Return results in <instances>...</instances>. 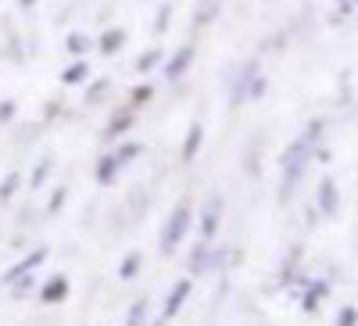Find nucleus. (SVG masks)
<instances>
[{"label":"nucleus","instance_id":"obj_24","mask_svg":"<svg viewBox=\"0 0 358 326\" xmlns=\"http://www.w3.org/2000/svg\"><path fill=\"white\" fill-rule=\"evenodd\" d=\"M8 287H11V294H15V298H25V294L33 290V273L18 276V280H15V283H8Z\"/></svg>","mask_w":358,"mask_h":326},{"label":"nucleus","instance_id":"obj_6","mask_svg":"<svg viewBox=\"0 0 358 326\" xmlns=\"http://www.w3.org/2000/svg\"><path fill=\"white\" fill-rule=\"evenodd\" d=\"M222 255H212V241H197V248L190 251V265L187 269L190 273H208V269H215Z\"/></svg>","mask_w":358,"mask_h":326},{"label":"nucleus","instance_id":"obj_32","mask_svg":"<svg viewBox=\"0 0 358 326\" xmlns=\"http://www.w3.org/2000/svg\"><path fill=\"white\" fill-rule=\"evenodd\" d=\"M169 11H172V8H162V11H158V22H155L158 33H165V25H169Z\"/></svg>","mask_w":358,"mask_h":326},{"label":"nucleus","instance_id":"obj_8","mask_svg":"<svg viewBox=\"0 0 358 326\" xmlns=\"http://www.w3.org/2000/svg\"><path fill=\"white\" fill-rule=\"evenodd\" d=\"M255 76H258V62H244L241 69H236V76H233V104L248 101V86H251Z\"/></svg>","mask_w":358,"mask_h":326},{"label":"nucleus","instance_id":"obj_10","mask_svg":"<svg viewBox=\"0 0 358 326\" xmlns=\"http://www.w3.org/2000/svg\"><path fill=\"white\" fill-rule=\"evenodd\" d=\"M65 298H69V276H62V273L50 276V280L40 287V302H43V305H62Z\"/></svg>","mask_w":358,"mask_h":326},{"label":"nucleus","instance_id":"obj_18","mask_svg":"<svg viewBox=\"0 0 358 326\" xmlns=\"http://www.w3.org/2000/svg\"><path fill=\"white\" fill-rule=\"evenodd\" d=\"M326 290H330V287H326L322 280L308 287V294H305V302H301V305H305V312H315V309H319V302L326 298Z\"/></svg>","mask_w":358,"mask_h":326},{"label":"nucleus","instance_id":"obj_9","mask_svg":"<svg viewBox=\"0 0 358 326\" xmlns=\"http://www.w3.org/2000/svg\"><path fill=\"white\" fill-rule=\"evenodd\" d=\"M190 290H194V283H190V280H176V283H172V290H169V298H165L162 319H172L179 309H183V302L190 298Z\"/></svg>","mask_w":358,"mask_h":326},{"label":"nucleus","instance_id":"obj_25","mask_svg":"<svg viewBox=\"0 0 358 326\" xmlns=\"http://www.w3.org/2000/svg\"><path fill=\"white\" fill-rule=\"evenodd\" d=\"M65 47H69L72 54H86V50H90V36H86V33H72Z\"/></svg>","mask_w":358,"mask_h":326},{"label":"nucleus","instance_id":"obj_20","mask_svg":"<svg viewBox=\"0 0 358 326\" xmlns=\"http://www.w3.org/2000/svg\"><path fill=\"white\" fill-rule=\"evenodd\" d=\"M158 65H162V50H158V47L136 57V72H151V69H158Z\"/></svg>","mask_w":358,"mask_h":326},{"label":"nucleus","instance_id":"obj_3","mask_svg":"<svg viewBox=\"0 0 358 326\" xmlns=\"http://www.w3.org/2000/svg\"><path fill=\"white\" fill-rule=\"evenodd\" d=\"M222 222V197H208V204L201 208V241H215Z\"/></svg>","mask_w":358,"mask_h":326},{"label":"nucleus","instance_id":"obj_11","mask_svg":"<svg viewBox=\"0 0 358 326\" xmlns=\"http://www.w3.org/2000/svg\"><path fill=\"white\" fill-rule=\"evenodd\" d=\"M222 11V0H197L194 4V25H212Z\"/></svg>","mask_w":358,"mask_h":326},{"label":"nucleus","instance_id":"obj_14","mask_svg":"<svg viewBox=\"0 0 358 326\" xmlns=\"http://www.w3.org/2000/svg\"><path fill=\"white\" fill-rule=\"evenodd\" d=\"M122 43H126V33H122V29H108L97 47H101V54H118V50H122Z\"/></svg>","mask_w":358,"mask_h":326},{"label":"nucleus","instance_id":"obj_17","mask_svg":"<svg viewBox=\"0 0 358 326\" xmlns=\"http://www.w3.org/2000/svg\"><path fill=\"white\" fill-rule=\"evenodd\" d=\"M133 129V108L129 111H118L115 118H111V126H108V136L115 140V136H122V133H129Z\"/></svg>","mask_w":358,"mask_h":326},{"label":"nucleus","instance_id":"obj_13","mask_svg":"<svg viewBox=\"0 0 358 326\" xmlns=\"http://www.w3.org/2000/svg\"><path fill=\"white\" fill-rule=\"evenodd\" d=\"M62 83H65V86H83V83H90V65H86V62H72V65L62 72Z\"/></svg>","mask_w":358,"mask_h":326},{"label":"nucleus","instance_id":"obj_22","mask_svg":"<svg viewBox=\"0 0 358 326\" xmlns=\"http://www.w3.org/2000/svg\"><path fill=\"white\" fill-rule=\"evenodd\" d=\"M22 187V176L18 172H8L4 176V183H0V201H8V197H15V190Z\"/></svg>","mask_w":358,"mask_h":326},{"label":"nucleus","instance_id":"obj_34","mask_svg":"<svg viewBox=\"0 0 358 326\" xmlns=\"http://www.w3.org/2000/svg\"><path fill=\"white\" fill-rule=\"evenodd\" d=\"M18 4H22V8H33V4H36V0H18Z\"/></svg>","mask_w":358,"mask_h":326},{"label":"nucleus","instance_id":"obj_27","mask_svg":"<svg viewBox=\"0 0 358 326\" xmlns=\"http://www.w3.org/2000/svg\"><path fill=\"white\" fill-rule=\"evenodd\" d=\"M337 326H358V309L355 305H344L337 312Z\"/></svg>","mask_w":358,"mask_h":326},{"label":"nucleus","instance_id":"obj_1","mask_svg":"<svg viewBox=\"0 0 358 326\" xmlns=\"http://www.w3.org/2000/svg\"><path fill=\"white\" fill-rule=\"evenodd\" d=\"M312 158H315V143L312 140H294L290 147H287V155H283V197H290L294 190H297V183H301V176L308 172V165H312Z\"/></svg>","mask_w":358,"mask_h":326},{"label":"nucleus","instance_id":"obj_7","mask_svg":"<svg viewBox=\"0 0 358 326\" xmlns=\"http://www.w3.org/2000/svg\"><path fill=\"white\" fill-rule=\"evenodd\" d=\"M43 262H47V248H36V251L29 255V258H22V262L15 265V269H8L4 276H0V283L8 287V283H15V280H18V276H25V273H36Z\"/></svg>","mask_w":358,"mask_h":326},{"label":"nucleus","instance_id":"obj_35","mask_svg":"<svg viewBox=\"0 0 358 326\" xmlns=\"http://www.w3.org/2000/svg\"><path fill=\"white\" fill-rule=\"evenodd\" d=\"M151 326H165V319H158V323H151Z\"/></svg>","mask_w":358,"mask_h":326},{"label":"nucleus","instance_id":"obj_5","mask_svg":"<svg viewBox=\"0 0 358 326\" xmlns=\"http://www.w3.org/2000/svg\"><path fill=\"white\" fill-rule=\"evenodd\" d=\"M190 65H194V47L187 43V47H179V50H176V54L169 57V62H165V69H162V72H165V79L172 83V79H183Z\"/></svg>","mask_w":358,"mask_h":326},{"label":"nucleus","instance_id":"obj_21","mask_svg":"<svg viewBox=\"0 0 358 326\" xmlns=\"http://www.w3.org/2000/svg\"><path fill=\"white\" fill-rule=\"evenodd\" d=\"M155 97V86H133V94H129V108H140V104H147V101H151Z\"/></svg>","mask_w":358,"mask_h":326},{"label":"nucleus","instance_id":"obj_30","mask_svg":"<svg viewBox=\"0 0 358 326\" xmlns=\"http://www.w3.org/2000/svg\"><path fill=\"white\" fill-rule=\"evenodd\" d=\"M15 118V101H4L0 104V122H11Z\"/></svg>","mask_w":358,"mask_h":326},{"label":"nucleus","instance_id":"obj_29","mask_svg":"<svg viewBox=\"0 0 358 326\" xmlns=\"http://www.w3.org/2000/svg\"><path fill=\"white\" fill-rule=\"evenodd\" d=\"M104 90H108V79L94 83V86H90V94H86V101H90V104H97V101H104Z\"/></svg>","mask_w":358,"mask_h":326},{"label":"nucleus","instance_id":"obj_26","mask_svg":"<svg viewBox=\"0 0 358 326\" xmlns=\"http://www.w3.org/2000/svg\"><path fill=\"white\" fill-rule=\"evenodd\" d=\"M54 169V162L50 158H43L40 165H36V172H33V180H29V187H43V180H47V172Z\"/></svg>","mask_w":358,"mask_h":326},{"label":"nucleus","instance_id":"obj_15","mask_svg":"<svg viewBox=\"0 0 358 326\" xmlns=\"http://www.w3.org/2000/svg\"><path fill=\"white\" fill-rule=\"evenodd\" d=\"M140 265H143V255L140 251H129L122 258V265H118V276H122V280H136L140 276Z\"/></svg>","mask_w":358,"mask_h":326},{"label":"nucleus","instance_id":"obj_23","mask_svg":"<svg viewBox=\"0 0 358 326\" xmlns=\"http://www.w3.org/2000/svg\"><path fill=\"white\" fill-rule=\"evenodd\" d=\"M126 326H147V298H143V302H136V305L129 309Z\"/></svg>","mask_w":358,"mask_h":326},{"label":"nucleus","instance_id":"obj_12","mask_svg":"<svg viewBox=\"0 0 358 326\" xmlns=\"http://www.w3.org/2000/svg\"><path fill=\"white\" fill-rule=\"evenodd\" d=\"M118 169H122V165L115 162V155H104V158L97 162V183H101V187H111L115 176H118Z\"/></svg>","mask_w":358,"mask_h":326},{"label":"nucleus","instance_id":"obj_31","mask_svg":"<svg viewBox=\"0 0 358 326\" xmlns=\"http://www.w3.org/2000/svg\"><path fill=\"white\" fill-rule=\"evenodd\" d=\"M62 204H65V187H57V190H54V197H50V212H57Z\"/></svg>","mask_w":358,"mask_h":326},{"label":"nucleus","instance_id":"obj_2","mask_svg":"<svg viewBox=\"0 0 358 326\" xmlns=\"http://www.w3.org/2000/svg\"><path fill=\"white\" fill-rule=\"evenodd\" d=\"M190 219H194L190 204H176L172 215H169L165 226H162V255H172V251L179 248V241H183L187 229H190Z\"/></svg>","mask_w":358,"mask_h":326},{"label":"nucleus","instance_id":"obj_4","mask_svg":"<svg viewBox=\"0 0 358 326\" xmlns=\"http://www.w3.org/2000/svg\"><path fill=\"white\" fill-rule=\"evenodd\" d=\"M315 201H319V212L322 215H337L341 212V190L330 176H322L319 180V190H315Z\"/></svg>","mask_w":358,"mask_h":326},{"label":"nucleus","instance_id":"obj_16","mask_svg":"<svg viewBox=\"0 0 358 326\" xmlns=\"http://www.w3.org/2000/svg\"><path fill=\"white\" fill-rule=\"evenodd\" d=\"M201 140H204V129H201V126H190V133H187V140H183V162H194V158H197Z\"/></svg>","mask_w":358,"mask_h":326},{"label":"nucleus","instance_id":"obj_33","mask_svg":"<svg viewBox=\"0 0 358 326\" xmlns=\"http://www.w3.org/2000/svg\"><path fill=\"white\" fill-rule=\"evenodd\" d=\"M355 11V0H341V15H351Z\"/></svg>","mask_w":358,"mask_h":326},{"label":"nucleus","instance_id":"obj_28","mask_svg":"<svg viewBox=\"0 0 358 326\" xmlns=\"http://www.w3.org/2000/svg\"><path fill=\"white\" fill-rule=\"evenodd\" d=\"M262 94H265V76L258 72V76L251 79V86H248V101H258Z\"/></svg>","mask_w":358,"mask_h":326},{"label":"nucleus","instance_id":"obj_19","mask_svg":"<svg viewBox=\"0 0 358 326\" xmlns=\"http://www.w3.org/2000/svg\"><path fill=\"white\" fill-rule=\"evenodd\" d=\"M136 155H143V147L140 143H122V147H115V162L118 165H129V162H136Z\"/></svg>","mask_w":358,"mask_h":326}]
</instances>
